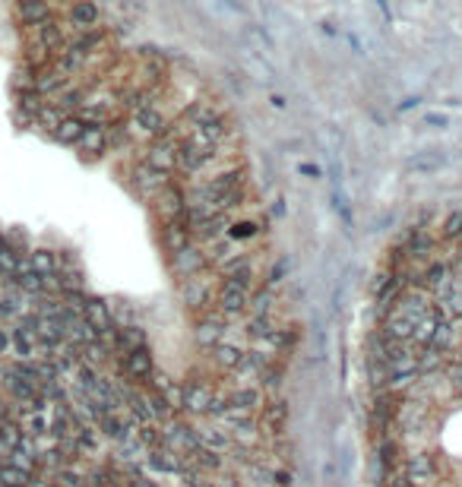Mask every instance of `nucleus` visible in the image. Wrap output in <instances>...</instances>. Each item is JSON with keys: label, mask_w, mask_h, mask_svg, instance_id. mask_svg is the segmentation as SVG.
<instances>
[{"label": "nucleus", "mask_w": 462, "mask_h": 487, "mask_svg": "<svg viewBox=\"0 0 462 487\" xmlns=\"http://www.w3.org/2000/svg\"><path fill=\"white\" fill-rule=\"evenodd\" d=\"M0 462H4V459H0Z\"/></svg>", "instance_id": "20e7f679"}, {"label": "nucleus", "mask_w": 462, "mask_h": 487, "mask_svg": "<svg viewBox=\"0 0 462 487\" xmlns=\"http://www.w3.org/2000/svg\"><path fill=\"white\" fill-rule=\"evenodd\" d=\"M108 487H124V484H121V481H114V484H108Z\"/></svg>", "instance_id": "7ed1b4c3"}, {"label": "nucleus", "mask_w": 462, "mask_h": 487, "mask_svg": "<svg viewBox=\"0 0 462 487\" xmlns=\"http://www.w3.org/2000/svg\"><path fill=\"white\" fill-rule=\"evenodd\" d=\"M32 471H23L10 462H0V487H29Z\"/></svg>", "instance_id": "f257e3e1"}, {"label": "nucleus", "mask_w": 462, "mask_h": 487, "mask_svg": "<svg viewBox=\"0 0 462 487\" xmlns=\"http://www.w3.org/2000/svg\"><path fill=\"white\" fill-rule=\"evenodd\" d=\"M434 475H437V468L431 465L428 456H415V459L408 462V481L412 484H424V481H431Z\"/></svg>", "instance_id": "f03ea898"}]
</instances>
